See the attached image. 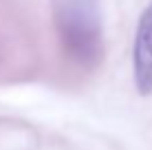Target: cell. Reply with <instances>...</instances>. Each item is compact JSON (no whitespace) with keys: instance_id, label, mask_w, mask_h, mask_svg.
Wrapping results in <instances>:
<instances>
[{"instance_id":"1","label":"cell","mask_w":152,"mask_h":150,"mask_svg":"<svg viewBox=\"0 0 152 150\" xmlns=\"http://www.w3.org/2000/svg\"><path fill=\"white\" fill-rule=\"evenodd\" d=\"M53 22L62 49L80 66L93 69L104 58V31L97 0H53Z\"/></svg>"},{"instance_id":"2","label":"cell","mask_w":152,"mask_h":150,"mask_svg":"<svg viewBox=\"0 0 152 150\" xmlns=\"http://www.w3.org/2000/svg\"><path fill=\"white\" fill-rule=\"evenodd\" d=\"M132 77L141 95H152V2L141 11L134 31Z\"/></svg>"}]
</instances>
